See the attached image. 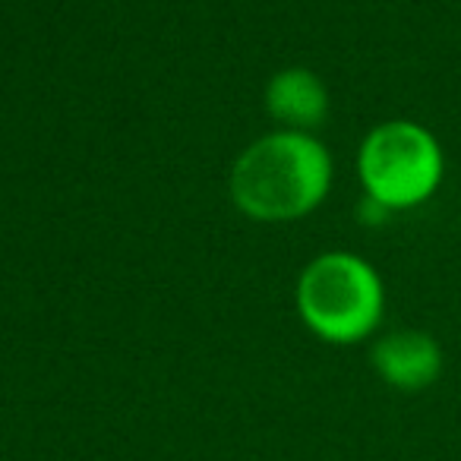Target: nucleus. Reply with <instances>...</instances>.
Here are the masks:
<instances>
[{
    "label": "nucleus",
    "mask_w": 461,
    "mask_h": 461,
    "mask_svg": "<svg viewBox=\"0 0 461 461\" xmlns=\"http://www.w3.org/2000/svg\"><path fill=\"white\" fill-rule=\"evenodd\" d=\"M364 196L389 212L417 209L436 196L446 177V152L433 130L417 121H383L357 152Z\"/></svg>",
    "instance_id": "7ed1b4c3"
},
{
    "label": "nucleus",
    "mask_w": 461,
    "mask_h": 461,
    "mask_svg": "<svg viewBox=\"0 0 461 461\" xmlns=\"http://www.w3.org/2000/svg\"><path fill=\"white\" fill-rule=\"evenodd\" d=\"M266 111L282 130L310 133L329 117V89L307 67H285L266 83Z\"/></svg>",
    "instance_id": "39448f33"
},
{
    "label": "nucleus",
    "mask_w": 461,
    "mask_h": 461,
    "mask_svg": "<svg viewBox=\"0 0 461 461\" xmlns=\"http://www.w3.org/2000/svg\"><path fill=\"white\" fill-rule=\"evenodd\" d=\"M370 364L385 385L398 392H423L442 376V345L423 329H395L373 341Z\"/></svg>",
    "instance_id": "20e7f679"
},
{
    "label": "nucleus",
    "mask_w": 461,
    "mask_h": 461,
    "mask_svg": "<svg viewBox=\"0 0 461 461\" xmlns=\"http://www.w3.org/2000/svg\"><path fill=\"white\" fill-rule=\"evenodd\" d=\"M294 301L303 326L316 339L329 345H357L383 322L385 285L364 257L326 250L303 266Z\"/></svg>",
    "instance_id": "f03ea898"
},
{
    "label": "nucleus",
    "mask_w": 461,
    "mask_h": 461,
    "mask_svg": "<svg viewBox=\"0 0 461 461\" xmlns=\"http://www.w3.org/2000/svg\"><path fill=\"white\" fill-rule=\"evenodd\" d=\"M228 186L247 218L294 221L326 203L332 190V155L313 133L276 130L238 155Z\"/></svg>",
    "instance_id": "f257e3e1"
}]
</instances>
